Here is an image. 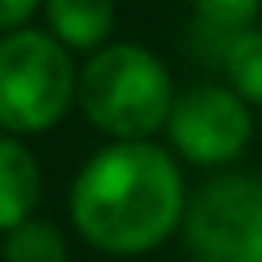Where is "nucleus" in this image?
Masks as SVG:
<instances>
[{
	"mask_svg": "<svg viewBox=\"0 0 262 262\" xmlns=\"http://www.w3.org/2000/svg\"><path fill=\"white\" fill-rule=\"evenodd\" d=\"M185 178L162 147L116 139L81 166L70 216L85 243L104 254H147L185 220Z\"/></svg>",
	"mask_w": 262,
	"mask_h": 262,
	"instance_id": "f257e3e1",
	"label": "nucleus"
},
{
	"mask_svg": "<svg viewBox=\"0 0 262 262\" xmlns=\"http://www.w3.org/2000/svg\"><path fill=\"white\" fill-rule=\"evenodd\" d=\"M173 97L162 58L139 42H104L77 70V104L112 139H150L170 120Z\"/></svg>",
	"mask_w": 262,
	"mask_h": 262,
	"instance_id": "f03ea898",
	"label": "nucleus"
},
{
	"mask_svg": "<svg viewBox=\"0 0 262 262\" xmlns=\"http://www.w3.org/2000/svg\"><path fill=\"white\" fill-rule=\"evenodd\" d=\"M74 100L77 70L54 35L16 27L0 39V131L42 135Z\"/></svg>",
	"mask_w": 262,
	"mask_h": 262,
	"instance_id": "7ed1b4c3",
	"label": "nucleus"
},
{
	"mask_svg": "<svg viewBox=\"0 0 262 262\" xmlns=\"http://www.w3.org/2000/svg\"><path fill=\"white\" fill-rule=\"evenodd\" d=\"M181 228L196 262H262V178H212L185 205Z\"/></svg>",
	"mask_w": 262,
	"mask_h": 262,
	"instance_id": "20e7f679",
	"label": "nucleus"
},
{
	"mask_svg": "<svg viewBox=\"0 0 262 262\" xmlns=\"http://www.w3.org/2000/svg\"><path fill=\"white\" fill-rule=\"evenodd\" d=\"M170 143L193 166H224L239 158L251 143V104L235 89L224 85H196L173 97L170 108Z\"/></svg>",
	"mask_w": 262,
	"mask_h": 262,
	"instance_id": "39448f33",
	"label": "nucleus"
},
{
	"mask_svg": "<svg viewBox=\"0 0 262 262\" xmlns=\"http://www.w3.org/2000/svg\"><path fill=\"white\" fill-rule=\"evenodd\" d=\"M39 193H42V173L35 155L16 135H0V235L12 231L16 224L31 220Z\"/></svg>",
	"mask_w": 262,
	"mask_h": 262,
	"instance_id": "423d86ee",
	"label": "nucleus"
},
{
	"mask_svg": "<svg viewBox=\"0 0 262 262\" xmlns=\"http://www.w3.org/2000/svg\"><path fill=\"white\" fill-rule=\"evenodd\" d=\"M42 12L66 50H100L116 24L112 0H42Z\"/></svg>",
	"mask_w": 262,
	"mask_h": 262,
	"instance_id": "0eeeda50",
	"label": "nucleus"
},
{
	"mask_svg": "<svg viewBox=\"0 0 262 262\" xmlns=\"http://www.w3.org/2000/svg\"><path fill=\"white\" fill-rule=\"evenodd\" d=\"M4 262H70L66 235L47 220H24L4 231Z\"/></svg>",
	"mask_w": 262,
	"mask_h": 262,
	"instance_id": "6e6552de",
	"label": "nucleus"
},
{
	"mask_svg": "<svg viewBox=\"0 0 262 262\" xmlns=\"http://www.w3.org/2000/svg\"><path fill=\"white\" fill-rule=\"evenodd\" d=\"M224 70H228V89H235L247 104L262 108V31L247 27L224 47Z\"/></svg>",
	"mask_w": 262,
	"mask_h": 262,
	"instance_id": "1a4fd4ad",
	"label": "nucleus"
},
{
	"mask_svg": "<svg viewBox=\"0 0 262 262\" xmlns=\"http://www.w3.org/2000/svg\"><path fill=\"white\" fill-rule=\"evenodd\" d=\"M193 8L201 16V24L228 35V42H231L239 31H247L254 24L262 0H193Z\"/></svg>",
	"mask_w": 262,
	"mask_h": 262,
	"instance_id": "9d476101",
	"label": "nucleus"
},
{
	"mask_svg": "<svg viewBox=\"0 0 262 262\" xmlns=\"http://www.w3.org/2000/svg\"><path fill=\"white\" fill-rule=\"evenodd\" d=\"M39 4L42 0H0V31L8 35V31H16V27H24L27 19L39 12Z\"/></svg>",
	"mask_w": 262,
	"mask_h": 262,
	"instance_id": "9b49d317",
	"label": "nucleus"
}]
</instances>
